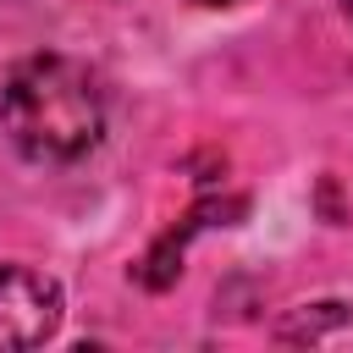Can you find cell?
<instances>
[{"instance_id": "cell-4", "label": "cell", "mask_w": 353, "mask_h": 353, "mask_svg": "<svg viewBox=\"0 0 353 353\" xmlns=\"http://www.w3.org/2000/svg\"><path fill=\"white\" fill-rule=\"evenodd\" d=\"M347 11H353V0H347Z\"/></svg>"}, {"instance_id": "cell-3", "label": "cell", "mask_w": 353, "mask_h": 353, "mask_svg": "<svg viewBox=\"0 0 353 353\" xmlns=\"http://www.w3.org/2000/svg\"><path fill=\"white\" fill-rule=\"evenodd\" d=\"M193 6H232V0H193Z\"/></svg>"}, {"instance_id": "cell-2", "label": "cell", "mask_w": 353, "mask_h": 353, "mask_svg": "<svg viewBox=\"0 0 353 353\" xmlns=\"http://www.w3.org/2000/svg\"><path fill=\"white\" fill-rule=\"evenodd\" d=\"M61 281L33 265H0V347H39L61 325Z\"/></svg>"}, {"instance_id": "cell-1", "label": "cell", "mask_w": 353, "mask_h": 353, "mask_svg": "<svg viewBox=\"0 0 353 353\" xmlns=\"http://www.w3.org/2000/svg\"><path fill=\"white\" fill-rule=\"evenodd\" d=\"M0 132L33 165H72L105 138V88L72 55H28L0 83Z\"/></svg>"}]
</instances>
